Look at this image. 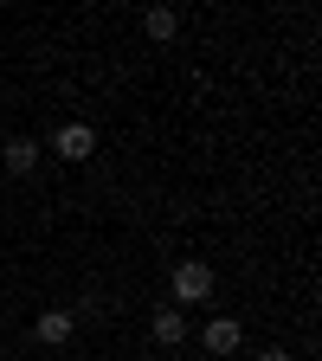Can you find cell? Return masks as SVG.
Segmentation results:
<instances>
[{
  "instance_id": "1",
  "label": "cell",
  "mask_w": 322,
  "mask_h": 361,
  "mask_svg": "<svg viewBox=\"0 0 322 361\" xmlns=\"http://www.w3.org/2000/svg\"><path fill=\"white\" fill-rule=\"evenodd\" d=\"M168 284H174V310H180V303H206V297H213V264H200V258H180Z\"/></svg>"
},
{
  "instance_id": "2",
  "label": "cell",
  "mask_w": 322,
  "mask_h": 361,
  "mask_svg": "<svg viewBox=\"0 0 322 361\" xmlns=\"http://www.w3.org/2000/svg\"><path fill=\"white\" fill-rule=\"evenodd\" d=\"M71 329H78V316H71V310H45L39 323H32V336H39L45 348H58V342H71Z\"/></svg>"
},
{
  "instance_id": "3",
  "label": "cell",
  "mask_w": 322,
  "mask_h": 361,
  "mask_svg": "<svg viewBox=\"0 0 322 361\" xmlns=\"http://www.w3.org/2000/svg\"><path fill=\"white\" fill-rule=\"evenodd\" d=\"M239 342H245L239 316H213V323H206V348L213 355H239Z\"/></svg>"
},
{
  "instance_id": "4",
  "label": "cell",
  "mask_w": 322,
  "mask_h": 361,
  "mask_svg": "<svg viewBox=\"0 0 322 361\" xmlns=\"http://www.w3.org/2000/svg\"><path fill=\"white\" fill-rule=\"evenodd\" d=\"M149 329H155L161 348H180V342H187V310H155V323H149Z\"/></svg>"
},
{
  "instance_id": "5",
  "label": "cell",
  "mask_w": 322,
  "mask_h": 361,
  "mask_svg": "<svg viewBox=\"0 0 322 361\" xmlns=\"http://www.w3.org/2000/svg\"><path fill=\"white\" fill-rule=\"evenodd\" d=\"M90 149H97V135H90V123H65V129H58V155H65V161H84Z\"/></svg>"
},
{
  "instance_id": "6",
  "label": "cell",
  "mask_w": 322,
  "mask_h": 361,
  "mask_svg": "<svg viewBox=\"0 0 322 361\" xmlns=\"http://www.w3.org/2000/svg\"><path fill=\"white\" fill-rule=\"evenodd\" d=\"M0 161H7V174H32V161H39V142H32V135H13V142L0 149Z\"/></svg>"
},
{
  "instance_id": "7",
  "label": "cell",
  "mask_w": 322,
  "mask_h": 361,
  "mask_svg": "<svg viewBox=\"0 0 322 361\" xmlns=\"http://www.w3.org/2000/svg\"><path fill=\"white\" fill-rule=\"evenodd\" d=\"M142 32H149L155 45H168V39L180 32V13H174V7H149V13H142Z\"/></svg>"
},
{
  "instance_id": "8",
  "label": "cell",
  "mask_w": 322,
  "mask_h": 361,
  "mask_svg": "<svg viewBox=\"0 0 322 361\" xmlns=\"http://www.w3.org/2000/svg\"><path fill=\"white\" fill-rule=\"evenodd\" d=\"M258 361H290V355H284V348H264V355H258Z\"/></svg>"
}]
</instances>
